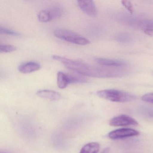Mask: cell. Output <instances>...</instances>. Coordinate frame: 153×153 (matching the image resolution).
Instances as JSON below:
<instances>
[{
	"instance_id": "6da1fadb",
	"label": "cell",
	"mask_w": 153,
	"mask_h": 153,
	"mask_svg": "<svg viewBox=\"0 0 153 153\" xmlns=\"http://www.w3.org/2000/svg\"><path fill=\"white\" fill-rule=\"evenodd\" d=\"M52 58L62 63L68 69L83 76L105 78L116 76L120 75V71L109 70L103 68L95 67L83 62L73 60L59 55H53Z\"/></svg>"
},
{
	"instance_id": "7a4b0ae2",
	"label": "cell",
	"mask_w": 153,
	"mask_h": 153,
	"mask_svg": "<svg viewBox=\"0 0 153 153\" xmlns=\"http://www.w3.org/2000/svg\"><path fill=\"white\" fill-rule=\"evenodd\" d=\"M101 98L116 102H127L135 100L136 97L129 93L116 89H105L97 92Z\"/></svg>"
},
{
	"instance_id": "3957f363",
	"label": "cell",
	"mask_w": 153,
	"mask_h": 153,
	"mask_svg": "<svg viewBox=\"0 0 153 153\" xmlns=\"http://www.w3.org/2000/svg\"><path fill=\"white\" fill-rule=\"evenodd\" d=\"M53 34L59 39L77 45H86L90 43L88 39L82 36L66 29H56Z\"/></svg>"
},
{
	"instance_id": "277c9868",
	"label": "cell",
	"mask_w": 153,
	"mask_h": 153,
	"mask_svg": "<svg viewBox=\"0 0 153 153\" xmlns=\"http://www.w3.org/2000/svg\"><path fill=\"white\" fill-rule=\"evenodd\" d=\"M139 134V132L136 130L128 128H122L111 131L108 134V137L111 139L119 140L135 137Z\"/></svg>"
},
{
	"instance_id": "5b68a950",
	"label": "cell",
	"mask_w": 153,
	"mask_h": 153,
	"mask_svg": "<svg viewBox=\"0 0 153 153\" xmlns=\"http://www.w3.org/2000/svg\"><path fill=\"white\" fill-rule=\"evenodd\" d=\"M109 124L114 127L123 126H137V122L128 115L122 114L114 117L110 120Z\"/></svg>"
},
{
	"instance_id": "8992f818",
	"label": "cell",
	"mask_w": 153,
	"mask_h": 153,
	"mask_svg": "<svg viewBox=\"0 0 153 153\" xmlns=\"http://www.w3.org/2000/svg\"><path fill=\"white\" fill-rule=\"evenodd\" d=\"M77 5L79 8L88 16L94 17L97 15V9L93 1L79 0L77 1Z\"/></svg>"
},
{
	"instance_id": "52a82bcc",
	"label": "cell",
	"mask_w": 153,
	"mask_h": 153,
	"mask_svg": "<svg viewBox=\"0 0 153 153\" xmlns=\"http://www.w3.org/2000/svg\"><path fill=\"white\" fill-rule=\"evenodd\" d=\"M41 68V65L37 62H28L21 64L19 67L18 70L21 73L27 74L37 71L40 70Z\"/></svg>"
},
{
	"instance_id": "ba28073f",
	"label": "cell",
	"mask_w": 153,
	"mask_h": 153,
	"mask_svg": "<svg viewBox=\"0 0 153 153\" xmlns=\"http://www.w3.org/2000/svg\"><path fill=\"white\" fill-rule=\"evenodd\" d=\"M36 95L41 98L51 100L57 101L60 99L61 95L59 93L53 90L44 89L36 92Z\"/></svg>"
},
{
	"instance_id": "9c48e42d",
	"label": "cell",
	"mask_w": 153,
	"mask_h": 153,
	"mask_svg": "<svg viewBox=\"0 0 153 153\" xmlns=\"http://www.w3.org/2000/svg\"><path fill=\"white\" fill-rule=\"evenodd\" d=\"M95 60L98 64L107 67H122L126 65L124 62L120 60L99 58H96Z\"/></svg>"
},
{
	"instance_id": "30bf717a",
	"label": "cell",
	"mask_w": 153,
	"mask_h": 153,
	"mask_svg": "<svg viewBox=\"0 0 153 153\" xmlns=\"http://www.w3.org/2000/svg\"><path fill=\"white\" fill-rule=\"evenodd\" d=\"M70 84L69 75L62 71L58 72L57 73V85L59 88L64 89Z\"/></svg>"
},
{
	"instance_id": "8fae6325",
	"label": "cell",
	"mask_w": 153,
	"mask_h": 153,
	"mask_svg": "<svg viewBox=\"0 0 153 153\" xmlns=\"http://www.w3.org/2000/svg\"><path fill=\"white\" fill-rule=\"evenodd\" d=\"M46 9L49 12L52 20L61 17L63 14V8L59 5H54Z\"/></svg>"
},
{
	"instance_id": "7c38bea8",
	"label": "cell",
	"mask_w": 153,
	"mask_h": 153,
	"mask_svg": "<svg viewBox=\"0 0 153 153\" xmlns=\"http://www.w3.org/2000/svg\"><path fill=\"white\" fill-rule=\"evenodd\" d=\"M100 147V144L97 142H90L85 145L79 153H97Z\"/></svg>"
},
{
	"instance_id": "4fadbf2b",
	"label": "cell",
	"mask_w": 153,
	"mask_h": 153,
	"mask_svg": "<svg viewBox=\"0 0 153 153\" xmlns=\"http://www.w3.org/2000/svg\"><path fill=\"white\" fill-rule=\"evenodd\" d=\"M38 20L42 23H47L52 21L51 16L47 9L41 10L37 16Z\"/></svg>"
},
{
	"instance_id": "5bb4252c",
	"label": "cell",
	"mask_w": 153,
	"mask_h": 153,
	"mask_svg": "<svg viewBox=\"0 0 153 153\" xmlns=\"http://www.w3.org/2000/svg\"><path fill=\"white\" fill-rule=\"evenodd\" d=\"M0 33L1 34L19 37L21 36V34L18 32L7 29L2 27H0Z\"/></svg>"
},
{
	"instance_id": "9a60e30c",
	"label": "cell",
	"mask_w": 153,
	"mask_h": 153,
	"mask_svg": "<svg viewBox=\"0 0 153 153\" xmlns=\"http://www.w3.org/2000/svg\"><path fill=\"white\" fill-rule=\"evenodd\" d=\"M16 48L15 46L9 45H0V52L10 53L15 51L16 50Z\"/></svg>"
},
{
	"instance_id": "2e32d148",
	"label": "cell",
	"mask_w": 153,
	"mask_h": 153,
	"mask_svg": "<svg viewBox=\"0 0 153 153\" xmlns=\"http://www.w3.org/2000/svg\"><path fill=\"white\" fill-rule=\"evenodd\" d=\"M145 33L150 36H153V22H149L144 25Z\"/></svg>"
},
{
	"instance_id": "e0dca14e",
	"label": "cell",
	"mask_w": 153,
	"mask_h": 153,
	"mask_svg": "<svg viewBox=\"0 0 153 153\" xmlns=\"http://www.w3.org/2000/svg\"><path fill=\"white\" fill-rule=\"evenodd\" d=\"M141 99L144 102L153 103V93H148L144 95Z\"/></svg>"
},
{
	"instance_id": "ac0fdd59",
	"label": "cell",
	"mask_w": 153,
	"mask_h": 153,
	"mask_svg": "<svg viewBox=\"0 0 153 153\" xmlns=\"http://www.w3.org/2000/svg\"><path fill=\"white\" fill-rule=\"evenodd\" d=\"M123 5L127 9V10H128L131 13H132L134 11L133 6L130 1H122Z\"/></svg>"
},
{
	"instance_id": "d6986e66",
	"label": "cell",
	"mask_w": 153,
	"mask_h": 153,
	"mask_svg": "<svg viewBox=\"0 0 153 153\" xmlns=\"http://www.w3.org/2000/svg\"><path fill=\"white\" fill-rule=\"evenodd\" d=\"M109 152H110V149L106 148L104 149L101 153H109Z\"/></svg>"
},
{
	"instance_id": "ffe728a7",
	"label": "cell",
	"mask_w": 153,
	"mask_h": 153,
	"mask_svg": "<svg viewBox=\"0 0 153 153\" xmlns=\"http://www.w3.org/2000/svg\"><path fill=\"white\" fill-rule=\"evenodd\" d=\"M0 153H5V152H1Z\"/></svg>"
}]
</instances>
